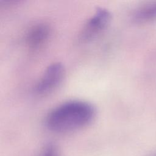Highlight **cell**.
<instances>
[{"label": "cell", "mask_w": 156, "mask_h": 156, "mask_svg": "<svg viewBox=\"0 0 156 156\" xmlns=\"http://www.w3.org/2000/svg\"><path fill=\"white\" fill-rule=\"evenodd\" d=\"M96 108L82 100L65 102L51 110L46 118L48 128L55 132L65 133L80 129L94 118Z\"/></svg>", "instance_id": "6da1fadb"}, {"label": "cell", "mask_w": 156, "mask_h": 156, "mask_svg": "<svg viewBox=\"0 0 156 156\" xmlns=\"http://www.w3.org/2000/svg\"><path fill=\"white\" fill-rule=\"evenodd\" d=\"M65 75V69L62 63H51L46 68L34 86V93L39 96H44L52 93L61 84Z\"/></svg>", "instance_id": "7a4b0ae2"}, {"label": "cell", "mask_w": 156, "mask_h": 156, "mask_svg": "<svg viewBox=\"0 0 156 156\" xmlns=\"http://www.w3.org/2000/svg\"><path fill=\"white\" fill-rule=\"evenodd\" d=\"M112 18L110 11L104 7H98L87 20L80 32V39L88 41L101 34L108 26Z\"/></svg>", "instance_id": "3957f363"}, {"label": "cell", "mask_w": 156, "mask_h": 156, "mask_svg": "<svg viewBox=\"0 0 156 156\" xmlns=\"http://www.w3.org/2000/svg\"><path fill=\"white\" fill-rule=\"evenodd\" d=\"M51 33V28L46 23L34 24L27 30L25 41L29 49L36 50L41 48L48 40Z\"/></svg>", "instance_id": "277c9868"}, {"label": "cell", "mask_w": 156, "mask_h": 156, "mask_svg": "<svg viewBox=\"0 0 156 156\" xmlns=\"http://www.w3.org/2000/svg\"><path fill=\"white\" fill-rule=\"evenodd\" d=\"M156 17V4L144 6L137 10L133 18L136 21H145Z\"/></svg>", "instance_id": "5b68a950"}, {"label": "cell", "mask_w": 156, "mask_h": 156, "mask_svg": "<svg viewBox=\"0 0 156 156\" xmlns=\"http://www.w3.org/2000/svg\"><path fill=\"white\" fill-rule=\"evenodd\" d=\"M40 156H58V155L55 146L49 144L43 149Z\"/></svg>", "instance_id": "8992f818"}]
</instances>
